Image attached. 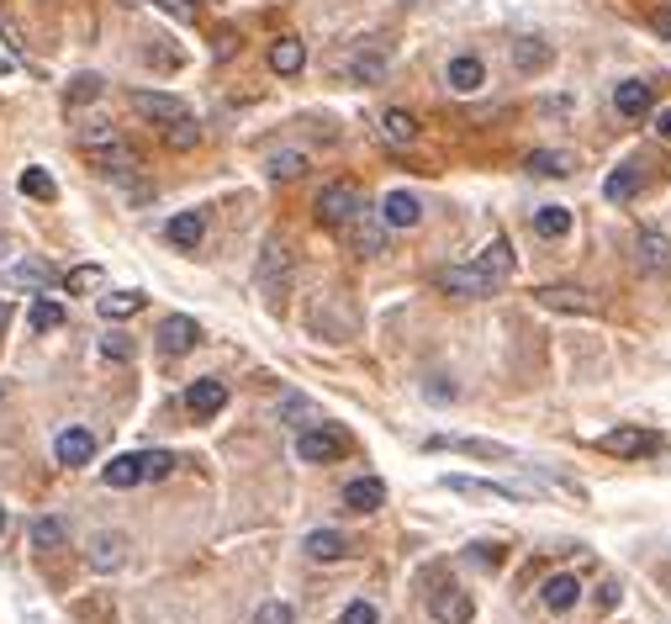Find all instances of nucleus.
<instances>
[{
	"label": "nucleus",
	"instance_id": "34",
	"mask_svg": "<svg viewBox=\"0 0 671 624\" xmlns=\"http://www.w3.org/2000/svg\"><path fill=\"white\" fill-rule=\"evenodd\" d=\"M270 180H296V175H307V154H296V149H286V154H270Z\"/></svg>",
	"mask_w": 671,
	"mask_h": 624
},
{
	"label": "nucleus",
	"instance_id": "16",
	"mask_svg": "<svg viewBox=\"0 0 671 624\" xmlns=\"http://www.w3.org/2000/svg\"><path fill=\"white\" fill-rule=\"evenodd\" d=\"M302 550L312 561H344L354 545H349V535H339V529H312V535L302 540Z\"/></svg>",
	"mask_w": 671,
	"mask_h": 624
},
{
	"label": "nucleus",
	"instance_id": "46",
	"mask_svg": "<svg viewBox=\"0 0 671 624\" xmlns=\"http://www.w3.org/2000/svg\"><path fill=\"white\" fill-rule=\"evenodd\" d=\"M101 355L106 360H133V339H127V334H106L101 339Z\"/></svg>",
	"mask_w": 671,
	"mask_h": 624
},
{
	"label": "nucleus",
	"instance_id": "32",
	"mask_svg": "<svg viewBox=\"0 0 671 624\" xmlns=\"http://www.w3.org/2000/svg\"><path fill=\"white\" fill-rule=\"evenodd\" d=\"M640 191V175H635V164H619V170H613L608 180H603V196L608 201H629Z\"/></svg>",
	"mask_w": 671,
	"mask_h": 624
},
{
	"label": "nucleus",
	"instance_id": "4",
	"mask_svg": "<svg viewBox=\"0 0 671 624\" xmlns=\"http://www.w3.org/2000/svg\"><path fill=\"white\" fill-rule=\"evenodd\" d=\"M434 286H439V291H450V297H487V291H492L497 281H492V275L471 260V265H450V270H439V275H434Z\"/></svg>",
	"mask_w": 671,
	"mask_h": 624
},
{
	"label": "nucleus",
	"instance_id": "24",
	"mask_svg": "<svg viewBox=\"0 0 671 624\" xmlns=\"http://www.w3.org/2000/svg\"><path fill=\"white\" fill-rule=\"evenodd\" d=\"M302 64H307V48L296 38H275L270 43V69L275 75H302Z\"/></svg>",
	"mask_w": 671,
	"mask_h": 624
},
{
	"label": "nucleus",
	"instance_id": "10",
	"mask_svg": "<svg viewBox=\"0 0 671 624\" xmlns=\"http://www.w3.org/2000/svg\"><path fill=\"white\" fill-rule=\"evenodd\" d=\"M381 223H386V228H418V223H423V201H418L413 191H391V196L381 201Z\"/></svg>",
	"mask_w": 671,
	"mask_h": 624
},
{
	"label": "nucleus",
	"instance_id": "27",
	"mask_svg": "<svg viewBox=\"0 0 671 624\" xmlns=\"http://www.w3.org/2000/svg\"><path fill=\"white\" fill-rule=\"evenodd\" d=\"M576 164H571V154H561V149H534L529 154V175H545V180H561V175H571Z\"/></svg>",
	"mask_w": 671,
	"mask_h": 624
},
{
	"label": "nucleus",
	"instance_id": "12",
	"mask_svg": "<svg viewBox=\"0 0 671 624\" xmlns=\"http://www.w3.org/2000/svg\"><path fill=\"white\" fill-rule=\"evenodd\" d=\"M185 408H191L196 418H217L222 408H228V387L222 381H191V392H185Z\"/></svg>",
	"mask_w": 671,
	"mask_h": 624
},
{
	"label": "nucleus",
	"instance_id": "3",
	"mask_svg": "<svg viewBox=\"0 0 671 624\" xmlns=\"http://www.w3.org/2000/svg\"><path fill=\"white\" fill-rule=\"evenodd\" d=\"M598 445L608 455H624V461H640V455H656L661 450V434L656 429H635V424H619V429H608Z\"/></svg>",
	"mask_w": 671,
	"mask_h": 624
},
{
	"label": "nucleus",
	"instance_id": "8",
	"mask_svg": "<svg viewBox=\"0 0 671 624\" xmlns=\"http://www.w3.org/2000/svg\"><path fill=\"white\" fill-rule=\"evenodd\" d=\"M534 302L550 307V312H582V318H592V312H598V302H592L582 286H539Z\"/></svg>",
	"mask_w": 671,
	"mask_h": 624
},
{
	"label": "nucleus",
	"instance_id": "39",
	"mask_svg": "<svg viewBox=\"0 0 671 624\" xmlns=\"http://www.w3.org/2000/svg\"><path fill=\"white\" fill-rule=\"evenodd\" d=\"M69 106H85V101H101V75H74L69 90H64Z\"/></svg>",
	"mask_w": 671,
	"mask_h": 624
},
{
	"label": "nucleus",
	"instance_id": "40",
	"mask_svg": "<svg viewBox=\"0 0 671 624\" xmlns=\"http://www.w3.org/2000/svg\"><path fill=\"white\" fill-rule=\"evenodd\" d=\"M122 133L111 122H90V127H80V149L85 154H96V149H106V143H117Z\"/></svg>",
	"mask_w": 671,
	"mask_h": 624
},
{
	"label": "nucleus",
	"instance_id": "13",
	"mask_svg": "<svg viewBox=\"0 0 671 624\" xmlns=\"http://www.w3.org/2000/svg\"><path fill=\"white\" fill-rule=\"evenodd\" d=\"M53 455H59V466H90V455H96V434L90 429H64L53 439Z\"/></svg>",
	"mask_w": 671,
	"mask_h": 624
},
{
	"label": "nucleus",
	"instance_id": "50",
	"mask_svg": "<svg viewBox=\"0 0 671 624\" xmlns=\"http://www.w3.org/2000/svg\"><path fill=\"white\" fill-rule=\"evenodd\" d=\"M281 413H286V418H312V402H302V397H286V402H281Z\"/></svg>",
	"mask_w": 671,
	"mask_h": 624
},
{
	"label": "nucleus",
	"instance_id": "35",
	"mask_svg": "<svg viewBox=\"0 0 671 624\" xmlns=\"http://www.w3.org/2000/svg\"><path fill=\"white\" fill-rule=\"evenodd\" d=\"M59 323H64V302H53V297L32 302V328H37V334H53Z\"/></svg>",
	"mask_w": 671,
	"mask_h": 624
},
{
	"label": "nucleus",
	"instance_id": "5",
	"mask_svg": "<svg viewBox=\"0 0 671 624\" xmlns=\"http://www.w3.org/2000/svg\"><path fill=\"white\" fill-rule=\"evenodd\" d=\"M133 112L138 117H148V122H159V127H170V122H180V117H191L185 112V101L180 96H164V90H133Z\"/></svg>",
	"mask_w": 671,
	"mask_h": 624
},
{
	"label": "nucleus",
	"instance_id": "2",
	"mask_svg": "<svg viewBox=\"0 0 671 624\" xmlns=\"http://www.w3.org/2000/svg\"><path fill=\"white\" fill-rule=\"evenodd\" d=\"M360 212H365V201H360V191H354L349 180H333V186L318 191V223L323 228H349Z\"/></svg>",
	"mask_w": 671,
	"mask_h": 624
},
{
	"label": "nucleus",
	"instance_id": "1",
	"mask_svg": "<svg viewBox=\"0 0 671 624\" xmlns=\"http://www.w3.org/2000/svg\"><path fill=\"white\" fill-rule=\"evenodd\" d=\"M354 450V439L339 429V424H312L296 434V455H302L307 466H328V461H344Z\"/></svg>",
	"mask_w": 671,
	"mask_h": 624
},
{
	"label": "nucleus",
	"instance_id": "17",
	"mask_svg": "<svg viewBox=\"0 0 671 624\" xmlns=\"http://www.w3.org/2000/svg\"><path fill=\"white\" fill-rule=\"evenodd\" d=\"M428 450H460V455H476V461H502L508 445H492V439H450V434H434Z\"/></svg>",
	"mask_w": 671,
	"mask_h": 624
},
{
	"label": "nucleus",
	"instance_id": "31",
	"mask_svg": "<svg viewBox=\"0 0 671 624\" xmlns=\"http://www.w3.org/2000/svg\"><path fill=\"white\" fill-rule=\"evenodd\" d=\"M22 196H32V201H53V196H59V186H53V175L43 170V164H27V170H22Z\"/></svg>",
	"mask_w": 671,
	"mask_h": 624
},
{
	"label": "nucleus",
	"instance_id": "55",
	"mask_svg": "<svg viewBox=\"0 0 671 624\" xmlns=\"http://www.w3.org/2000/svg\"><path fill=\"white\" fill-rule=\"evenodd\" d=\"M0 529H6V513H0Z\"/></svg>",
	"mask_w": 671,
	"mask_h": 624
},
{
	"label": "nucleus",
	"instance_id": "49",
	"mask_svg": "<svg viewBox=\"0 0 671 624\" xmlns=\"http://www.w3.org/2000/svg\"><path fill=\"white\" fill-rule=\"evenodd\" d=\"M598 609H603V614L619 609V582H603V587H598Z\"/></svg>",
	"mask_w": 671,
	"mask_h": 624
},
{
	"label": "nucleus",
	"instance_id": "30",
	"mask_svg": "<svg viewBox=\"0 0 671 624\" xmlns=\"http://www.w3.org/2000/svg\"><path fill=\"white\" fill-rule=\"evenodd\" d=\"M534 233L550 238V244H555V238H566V233H571V212H566V207H539V212H534Z\"/></svg>",
	"mask_w": 671,
	"mask_h": 624
},
{
	"label": "nucleus",
	"instance_id": "51",
	"mask_svg": "<svg viewBox=\"0 0 671 624\" xmlns=\"http://www.w3.org/2000/svg\"><path fill=\"white\" fill-rule=\"evenodd\" d=\"M650 27H656V32H661V38H671V6H666V11H656V16H650Z\"/></svg>",
	"mask_w": 671,
	"mask_h": 624
},
{
	"label": "nucleus",
	"instance_id": "48",
	"mask_svg": "<svg viewBox=\"0 0 671 624\" xmlns=\"http://www.w3.org/2000/svg\"><path fill=\"white\" fill-rule=\"evenodd\" d=\"M154 6H159V11H170L175 22H191V16H196V0H154Z\"/></svg>",
	"mask_w": 671,
	"mask_h": 624
},
{
	"label": "nucleus",
	"instance_id": "33",
	"mask_svg": "<svg viewBox=\"0 0 671 624\" xmlns=\"http://www.w3.org/2000/svg\"><path fill=\"white\" fill-rule=\"evenodd\" d=\"M64 540H69L64 519H37V524H32V545H37V550H64Z\"/></svg>",
	"mask_w": 671,
	"mask_h": 624
},
{
	"label": "nucleus",
	"instance_id": "9",
	"mask_svg": "<svg viewBox=\"0 0 671 624\" xmlns=\"http://www.w3.org/2000/svg\"><path fill=\"white\" fill-rule=\"evenodd\" d=\"M444 85H450L455 96H476V90L487 85V69H481L476 53H455L450 69H444Z\"/></svg>",
	"mask_w": 671,
	"mask_h": 624
},
{
	"label": "nucleus",
	"instance_id": "52",
	"mask_svg": "<svg viewBox=\"0 0 671 624\" xmlns=\"http://www.w3.org/2000/svg\"><path fill=\"white\" fill-rule=\"evenodd\" d=\"M656 133H661V138L671 143V112H661V117H656Z\"/></svg>",
	"mask_w": 671,
	"mask_h": 624
},
{
	"label": "nucleus",
	"instance_id": "54",
	"mask_svg": "<svg viewBox=\"0 0 671 624\" xmlns=\"http://www.w3.org/2000/svg\"><path fill=\"white\" fill-rule=\"evenodd\" d=\"M0 402H6V381H0Z\"/></svg>",
	"mask_w": 671,
	"mask_h": 624
},
{
	"label": "nucleus",
	"instance_id": "45",
	"mask_svg": "<svg viewBox=\"0 0 671 624\" xmlns=\"http://www.w3.org/2000/svg\"><path fill=\"white\" fill-rule=\"evenodd\" d=\"M254 624H296V614H291V603H259Z\"/></svg>",
	"mask_w": 671,
	"mask_h": 624
},
{
	"label": "nucleus",
	"instance_id": "29",
	"mask_svg": "<svg viewBox=\"0 0 671 624\" xmlns=\"http://www.w3.org/2000/svg\"><path fill=\"white\" fill-rule=\"evenodd\" d=\"M513 64L524 69V75H534V69H545V64H550V48H545V38H518V43H513Z\"/></svg>",
	"mask_w": 671,
	"mask_h": 624
},
{
	"label": "nucleus",
	"instance_id": "47",
	"mask_svg": "<svg viewBox=\"0 0 671 624\" xmlns=\"http://www.w3.org/2000/svg\"><path fill=\"white\" fill-rule=\"evenodd\" d=\"M339 624H381V614H376V603H349V609H344V619Z\"/></svg>",
	"mask_w": 671,
	"mask_h": 624
},
{
	"label": "nucleus",
	"instance_id": "7",
	"mask_svg": "<svg viewBox=\"0 0 671 624\" xmlns=\"http://www.w3.org/2000/svg\"><path fill=\"white\" fill-rule=\"evenodd\" d=\"M85 561H90V572H117V566L127 561V535H117V529H101V535H90Z\"/></svg>",
	"mask_w": 671,
	"mask_h": 624
},
{
	"label": "nucleus",
	"instance_id": "44",
	"mask_svg": "<svg viewBox=\"0 0 671 624\" xmlns=\"http://www.w3.org/2000/svg\"><path fill=\"white\" fill-rule=\"evenodd\" d=\"M465 561L481 566V572H497V566H502V545H487V540H481V545L465 550Z\"/></svg>",
	"mask_w": 671,
	"mask_h": 624
},
{
	"label": "nucleus",
	"instance_id": "26",
	"mask_svg": "<svg viewBox=\"0 0 671 624\" xmlns=\"http://www.w3.org/2000/svg\"><path fill=\"white\" fill-rule=\"evenodd\" d=\"M143 291H106V297L96 302L101 307V318H111V323H122V318H133V312H143Z\"/></svg>",
	"mask_w": 671,
	"mask_h": 624
},
{
	"label": "nucleus",
	"instance_id": "36",
	"mask_svg": "<svg viewBox=\"0 0 671 624\" xmlns=\"http://www.w3.org/2000/svg\"><path fill=\"white\" fill-rule=\"evenodd\" d=\"M349 75L360 80V85H381V80H386V53H360Z\"/></svg>",
	"mask_w": 671,
	"mask_h": 624
},
{
	"label": "nucleus",
	"instance_id": "25",
	"mask_svg": "<svg viewBox=\"0 0 671 624\" xmlns=\"http://www.w3.org/2000/svg\"><path fill=\"white\" fill-rule=\"evenodd\" d=\"M101 482L106 487H138V482H148V476H143V455H117V461L101 471Z\"/></svg>",
	"mask_w": 671,
	"mask_h": 624
},
{
	"label": "nucleus",
	"instance_id": "37",
	"mask_svg": "<svg viewBox=\"0 0 671 624\" xmlns=\"http://www.w3.org/2000/svg\"><path fill=\"white\" fill-rule=\"evenodd\" d=\"M164 143H170V149H196V143H201V127L191 122V117H180V122H170V127H164Z\"/></svg>",
	"mask_w": 671,
	"mask_h": 624
},
{
	"label": "nucleus",
	"instance_id": "28",
	"mask_svg": "<svg viewBox=\"0 0 671 624\" xmlns=\"http://www.w3.org/2000/svg\"><path fill=\"white\" fill-rule=\"evenodd\" d=\"M349 244L360 249V254H381V244H386V223L376 228V223H365V212H360V217L349 223Z\"/></svg>",
	"mask_w": 671,
	"mask_h": 624
},
{
	"label": "nucleus",
	"instance_id": "22",
	"mask_svg": "<svg viewBox=\"0 0 671 624\" xmlns=\"http://www.w3.org/2000/svg\"><path fill=\"white\" fill-rule=\"evenodd\" d=\"M613 106H619V117H645L650 112V85L645 80H619L613 85Z\"/></svg>",
	"mask_w": 671,
	"mask_h": 624
},
{
	"label": "nucleus",
	"instance_id": "53",
	"mask_svg": "<svg viewBox=\"0 0 671 624\" xmlns=\"http://www.w3.org/2000/svg\"><path fill=\"white\" fill-rule=\"evenodd\" d=\"M11 323V302H0V328H6Z\"/></svg>",
	"mask_w": 671,
	"mask_h": 624
},
{
	"label": "nucleus",
	"instance_id": "21",
	"mask_svg": "<svg viewBox=\"0 0 671 624\" xmlns=\"http://www.w3.org/2000/svg\"><path fill=\"white\" fill-rule=\"evenodd\" d=\"M6 286H16V291H48V286H53V265H43V260H22V265H11V270H6Z\"/></svg>",
	"mask_w": 671,
	"mask_h": 624
},
{
	"label": "nucleus",
	"instance_id": "43",
	"mask_svg": "<svg viewBox=\"0 0 671 624\" xmlns=\"http://www.w3.org/2000/svg\"><path fill=\"white\" fill-rule=\"evenodd\" d=\"M64 286L74 291V297H80V291H96V286H101V265H74V270L64 275Z\"/></svg>",
	"mask_w": 671,
	"mask_h": 624
},
{
	"label": "nucleus",
	"instance_id": "23",
	"mask_svg": "<svg viewBox=\"0 0 671 624\" xmlns=\"http://www.w3.org/2000/svg\"><path fill=\"white\" fill-rule=\"evenodd\" d=\"M476 265H481V270H487V275H492V281H497V286H502V281H508V275H513V249H508V238H502V233H497V238H492V244H487V249H481V254H476Z\"/></svg>",
	"mask_w": 671,
	"mask_h": 624
},
{
	"label": "nucleus",
	"instance_id": "19",
	"mask_svg": "<svg viewBox=\"0 0 671 624\" xmlns=\"http://www.w3.org/2000/svg\"><path fill=\"white\" fill-rule=\"evenodd\" d=\"M640 270H650V275H666L671 270V238L666 233H656V228H650V233H640Z\"/></svg>",
	"mask_w": 671,
	"mask_h": 624
},
{
	"label": "nucleus",
	"instance_id": "14",
	"mask_svg": "<svg viewBox=\"0 0 671 624\" xmlns=\"http://www.w3.org/2000/svg\"><path fill=\"white\" fill-rule=\"evenodd\" d=\"M381 503H386V482H381V476H360V482L344 487V508L349 513H376Z\"/></svg>",
	"mask_w": 671,
	"mask_h": 624
},
{
	"label": "nucleus",
	"instance_id": "41",
	"mask_svg": "<svg viewBox=\"0 0 671 624\" xmlns=\"http://www.w3.org/2000/svg\"><path fill=\"white\" fill-rule=\"evenodd\" d=\"M434 614H439V619H455V624H465V619H471V603H465V598H455V587H444V593L434 598Z\"/></svg>",
	"mask_w": 671,
	"mask_h": 624
},
{
	"label": "nucleus",
	"instance_id": "18",
	"mask_svg": "<svg viewBox=\"0 0 671 624\" xmlns=\"http://www.w3.org/2000/svg\"><path fill=\"white\" fill-rule=\"evenodd\" d=\"M381 138L391 143V149H407V143H418V117L402 112V106H391V112H381Z\"/></svg>",
	"mask_w": 671,
	"mask_h": 624
},
{
	"label": "nucleus",
	"instance_id": "15",
	"mask_svg": "<svg viewBox=\"0 0 671 624\" xmlns=\"http://www.w3.org/2000/svg\"><path fill=\"white\" fill-rule=\"evenodd\" d=\"M164 238H170L175 249H196L201 238H207V217L201 212H175L170 223H164Z\"/></svg>",
	"mask_w": 671,
	"mask_h": 624
},
{
	"label": "nucleus",
	"instance_id": "20",
	"mask_svg": "<svg viewBox=\"0 0 671 624\" xmlns=\"http://www.w3.org/2000/svg\"><path fill=\"white\" fill-rule=\"evenodd\" d=\"M539 598H545V609H550V614H566V609H576V598H582V582H576L571 572H555Z\"/></svg>",
	"mask_w": 671,
	"mask_h": 624
},
{
	"label": "nucleus",
	"instance_id": "6",
	"mask_svg": "<svg viewBox=\"0 0 671 624\" xmlns=\"http://www.w3.org/2000/svg\"><path fill=\"white\" fill-rule=\"evenodd\" d=\"M196 339H201V323L185 318V312H170V318L159 323V350L164 355H191Z\"/></svg>",
	"mask_w": 671,
	"mask_h": 624
},
{
	"label": "nucleus",
	"instance_id": "38",
	"mask_svg": "<svg viewBox=\"0 0 671 624\" xmlns=\"http://www.w3.org/2000/svg\"><path fill=\"white\" fill-rule=\"evenodd\" d=\"M439 487H450V492H492V498H518L513 487H502V482H471V476H444Z\"/></svg>",
	"mask_w": 671,
	"mask_h": 624
},
{
	"label": "nucleus",
	"instance_id": "42",
	"mask_svg": "<svg viewBox=\"0 0 671 624\" xmlns=\"http://www.w3.org/2000/svg\"><path fill=\"white\" fill-rule=\"evenodd\" d=\"M170 471H175V455L170 450H143V476H148V482H164Z\"/></svg>",
	"mask_w": 671,
	"mask_h": 624
},
{
	"label": "nucleus",
	"instance_id": "11",
	"mask_svg": "<svg viewBox=\"0 0 671 624\" xmlns=\"http://www.w3.org/2000/svg\"><path fill=\"white\" fill-rule=\"evenodd\" d=\"M90 164H96L101 175H133V170H143V159H138V149L133 143H106V149H96L90 154Z\"/></svg>",
	"mask_w": 671,
	"mask_h": 624
},
{
	"label": "nucleus",
	"instance_id": "56",
	"mask_svg": "<svg viewBox=\"0 0 671 624\" xmlns=\"http://www.w3.org/2000/svg\"><path fill=\"white\" fill-rule=\"evenodd\" d=\"M196 6H201V0H196Z\"/></svg>",
	"mask_w": 671,
	"mask_h": 624
}]
</instances>
